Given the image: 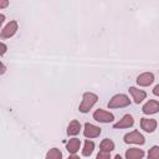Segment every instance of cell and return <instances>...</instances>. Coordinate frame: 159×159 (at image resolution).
<instances>
[{
  "mask_svg": "<svg viewBox=\"0 0 159 159\" xmlns=\"http://www.w3.org/2000/svg\"><path fill=\"white\" fill-rule=\"evenodd\" d=\"M98 101V96L93 92H84L82 96V101L78 106V111L81 113H87L89 112V109L97 103Z\"/></svg>",
  "mask_w": 159,
  "mask_h": 159,
  "instance_id": "cell-1",
  "label": "cell"
},
{
  "mask_svg": "<svg viewBox=\"0 0 159 159\" xmlns=\"http://www.w3.org/2000/svg\"><path fill=\"white\" fill-rule=\"evenodd\" d=\"M130 104V99L127 94L124 93H118L116 96H113L109 102H108V108H124V107H128Z\"/></svg>",
  "mask_w": 159,
  "mask_h": 159,
  "instance_id": "cell-2",
  "label": "cell"
},
{
  "mask_svg": "<svg viewBox=\"0 0 159 159\" xmlns=\"http://www.w3.org/2000/svg\"><path fill=\"white\" fill-rule=\"evenodd\" d=\"M123 142L125 144H138V145H143L145 143V138L144 135L139 132V130H132L129 133H127L123 137Z\"/></svg>",
  "mask_w": 159,
  "mask_h": 159,
  "instance_id": "cell-3",
  "label": "cell"
},
{
  "mask_svg": "<svg viewBox=\"0 0 159 159\" xmlns=\"http://www.w3.org/2000/svg\"><path fill=\"white\" fill-rule=\"evenodd\" d=\"M17 30H19V24H17V21H16V20H11L10 22H7V24L2 27L0 36H1L2 40L11 39V37L17 32Z\"/></svg>",
  "mask_w": 159,
  "mask_h": 159,
  "instance_id": "cell-4",
  "label": "cell"
},
{
  "mask_svg": "<svg viewBox=\"0 0 159 159\" xmlns=\"http://www.w3.org/2000/svg\"><path fill=\"white\" fill-rule=\"evenodd\" d=\"M92 117H93L94 120H97V122H99V123H111V122L114 120V116H113L111 112H107V111H104V109H102V108L96 109V111L93 112Z\"/></svg>",
  "mask_w": 159,
  "mask_h": 159,
  "instance_id": "cell-5",
  "label": "cell"
},
{
  "mask_svg": "<svg viewBox=\"0 0 159 159\" xmlns=\"http://www.w3.org/2000/svg\"><path fill=\"white\" fill-rule=\"evenodd\" d=\"M101 132H102V129L98 127V125H94V124H92V123H84V125H83V135L86 137V138H89V139H92V138H97V137H99V134H101Z\"/></svg>",
  "mask_w": 159,
  "mask_h": 159,
  "instance_id": "cell-6",
  "label": "cell"
},
{
  "mask_svg": "<svg viewBox=\"0 0 159 159\" xmlns=\"http://www.w3.org/2000/svg\"><path fill=\"white\" fill-rule=\"evenodd\" d=\"M137 84L140 87H148L154 82V75L153 72H143L137 77Z\"/></svg>",
  "mask_w": 159,
  "mask_h": 159,
  "instance_id": "cell-7",
  "label": "cell"
},
{
  "mask_svg": "<svg viewBox=\"0 0 159 159\" xmlns=\"http://www.w3.org/2000/svg\"><path fill=\"white\" fill-rule=\"evenodd\" d=\"M134 124V118L132 114H124L117 123L113 124L114 129H122V128H130Z\"/></svg>",
  "mask_w": 159,
  "mask_h": 159,
  "instance_id": "cell-8",
  "label": "cell"
},
{
  "mask_svg": "<svg viewBox=\"0 0 159 159\" xmlns=\"http://www.w3.org/2000/svg\"><path fill=\"white\" fill-rule=\"evenodd\" d=\"M158 127V122L154 118H142L140 119V128L147 133H153Z\"/></svg>",
  "mask_w": 159,
  "mask_h": 159,
  "instance_id": "cell-9",
  "label": "cell"
},
{
  "mask_svg": "<svg viewBox=\"0 0 159 159\" xmlns=\"http://www.w3.org/2000/svg\"><path fill=\"white\" fill-rule=\"evenodd\" d=\"M142 112L144 114H155L159 112V101L157 99H149L147 103L143 104L142 107Z\"/></svg>",
  "mask_w": 159,
  "mask_h": 159,
  "instance_id": "cell-10",
  "label": "cell"
},
{
  "mask_svg": "<svg viewBox=\"0 0 159 159\" xmlns=\"http://www.w3.org/2000/svg\"><path fill=\"white\" fill-rule=\"evenodd\" d=\"M128 91H129V93H130V96H132V98H133V102L137 103V104L142 103V102L147 98V93H145V91H143V89H139V88H137V87H129Z\"/></svg>",
  "mask_w": 159,
  "mask_h": 159,
  "instance_id": "cell-11",
  "label": "cell"
},
{
  "mask_svg": "<svg viewBox=\"0 0 159 159\" xmlns=\"http://www.w3.org/2000/svg\"><path fill=\"white\" fill-rule=\"evenodd\" d=\"M81 128H82V125H81V123H80L78 120H76V119L71 120V122L68 123V125H67V135H68V137H75V135H77V134L80 133Z\"/></svg>",
  "mask_w": 159,
  "mask_h": 159,
  "instance_id": "cell-12",
  "label": "cell"
},
{
  "mask_svg": "<svg viewBox=\"0 0 159 159\" xmlns=\"http://www.w3.org/2000/svg\"><path fill=\"white\" fill-rule=\"evenodd\" d=\"M124 155L127 159H142L144 157V152L143 149H139V148H129L125 150Z\"/></svg>",
  "mask_w": 159,
  "mask_h": 159,
  "instance_id": "cell-13",
  "label": "cell"
},
{
  "mask_svg": "<svg viewBox=\"0 0 159 159\" xmlns=\"http://www.w3.org/2000/svg\"><path fill=\"white\" fill-rule=\"evenodd\" d=\"M67 150L70 154H76L80 148H81V140L78 138H71L68 142H67V145H66Z\"/></svg>",
  "mask_w": 159,
  "mask_h": 159,
  "instance_id": "cell-14",
  "label": "cell"
},
{
  "mask_svg": "<svg viewBox=\"0 0 159 159\" xmlns=\"http://www.w3.org/2000/svg\"><path fill=\"white\" fill-rule=\"evenodd\" d=\"M114 148H116V144H114V142H113L112 139H109V138L103 139V140L101 142V144H99V149H101V150L112 152Z\"/></svg>",
  "mask_w": 159,
  "mask_h": 159,
  "instance_id": "cell-15",
  "label": "cell"
},
{
  "mask_svg": "<svg viewBox=\"0 0 159 159\" xmlns=\"http://www.w3.org/2000/svg\"><path fill=\"white\" fill-rule=\"evenodd\" d=\"M93 149H94V143L92 140H89V138H88L84 142V145H83V149H82V155L83 157H89L93 153Z\"/></svg>",
  "mask_w": 159,
  "mask_h": 159,
  "instance_id": "cell-16",
  "label": "cell"
},
{
  "mask_svg": "<svg viewBox=\"0 0 159 159\" xmlns=\"http://www.w3.org/2000/svg\"><path fill=\"white\" fill-rule=\"evenodd\" d=\"M46 158L47 159H61L62 158V153L58 148H51L47 153H46Z\"/></svg>",
  "mask_w": 159,
  "mask_h": 159,
  "instance_id": "cell-17",
  "label": "cell"
},
{
  "mask_svg": "<svg viewBox=\"0 0 159 159\" xmlns=\"http://www.w3.org/2000/svg\"><path fill=\"white\" fill-rule=\"evenodd\" d=\"M149 159H159V145H153L148 152Z\"/></svg>",
  "mask_w": 159,
  "mask_h": 159,
  "instance_id": "cell-18",
  "label": "cell"
},
{
  "mask_svg": "<svg viewBox=\"0 0 159 159\" xmlns=\"http://www.w3.org/2000/svg\"><path fill=\"white\" fill-rule=\"evenodd\" d=\"M111 152H106V150H99V153L97 154V159H109L111 158Z\"/></svg>",
  "mask_w": 159,
  "mask_h": 159,
  "instance_id": "cell-19",
  "label": "cell"
},
{
  "mask_svg": "<svg viewBox=\"0 0 159 159\" xmlns=\"http://www.w3.org/2000/svg\"><path fill=\"white\" fill-rule=\"evenodd\" d=\"M0 46H1V52H0V55H1V56H4V55H5V52L7 51V46H6L4 42H1V43H0Z\"/></svg>",
  "mask_w": 159,
  "mask_h": 159,
  "instance_id": "cell-20",
  "label": "cell"
},
{
  "mask_svg": "<svg viewBox=\"0 0 159 159\" xmlns=\"http://www.w3.org/2000/svg\"><path fill=\"white\" fill-rule=\"evenodd\" d=\"M9 6V0H0V9H5Z\"/></svg>",
  "mask_w": 159,
  "mask_h": 159,
  "instance_id": "cell-21",
  "label": "cell"
},
{
  "mask_svg": "<svg viewBox=\"0 0 159 159\" xmlns=\"http://www.w3.org/2000/svg\"><path fill=\"white\" fill-rule=\"evenodd\" d=\"M153 94L157 96V97H159V83H158L157 86H154V88H153Z\"/></svg>",
  "mask_w": 159,
  "mask_h": 159,
  "instance_id": "cell-22",
  "label": "cell"
},
{
  "mask_svg": "<svg viewBox=\"0 0 159 159\" xmlns=\"http://www.w3.org/2000/svg\"><path fill=\"white\" fill-rule=\"evenodd\" d=\"M6 72V66L4 65V62H1V75H4Z\"/></svg>",
  "mask_w": 159,
  "mask_h": 159,
  "instance_id": "cell-23",
  "label": "cell"
},
{
  "mask_svg": "<svg viewBox=\"0 0 159 159\" xmlns=\"http://www.w3.org/2000/svg\"><path fill=\"white\" fill-rule=\"evenodd\" d=\"M4 21H5V15H4V14H1V15H0V24H2Z\"/></svg>",
  "mask_w": 159,
  "mask_h": 159,
  "instance_id": "cell-24",
  "label": "cell"
},
{
  "mask_svg": "<svg viewBox=\"0 0 159 159\" xmlns=\"http://www.w3.org/2000/svg\"><path fill=\"white\" fill-rule=\"evenodd\" d=\"M70 159H78V157L76 155V154H70V157H68Z\"/></svg>",
  "mask_w": 159,
  "mask_h": 159,
  "instance_id": "cell-25",
  "label": "cell"
}]
</instances>
